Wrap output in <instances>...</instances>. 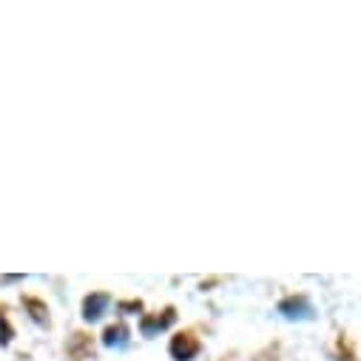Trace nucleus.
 Returning <instances> with one entry per match:
<instances>
[{"instance_id":"obj_1","label":"nucleus","mask_w":361,"mask_h":361,"mask_svg":"<svg viewBox=\"0 0 361 361\" xmlns=\"http://www.w3.org/2000/svg\"><path fill=\"white\" fill-rule=\"evenodd\" d=\"M197 353H200V344H197L191 336H176V338L171 341V355H173L176 361H191Z\"/></svg>"},{"instance_id":"obj_2","label":"nucleus","mask_w":361,"mask_h":361,"mask_svg":"<svg viewBox=\"0 0 361 361\" xmlns=\"http://www.w3.org/2000/svg\"><path fill=\"white\" fill-rule=\"evenodd\" d=\"M279 313L285 319H313V307L307 305V299H288L279 305Z\"/></svg>"},{"instance_id":"obj_3","label":"nucleus","mask_w":361,"mask_h":361,"mask_svg":"<svg viewBox=\"0 0 361 361\" xmlns=\"http://www.w3.org/2000/svg\"><path fill=\"white\" fill-rule=\"evenodd\" d=\"M109 302H111V299H109L106 293H92V296H88V299H85V305H82V310H85L82 316H85L88 322H94V319H100V316H103V310L109 307Z\"/></svg>"},{"instance_id":"obj_4","label":"nucleus","mask_w":361,"mask_h":361,"mask_svg":"<svg viewBox=\"0 0 361 361\" xmlns=\"http://www.w3.org/2000/svg\"><path fill=\"white\" fill-rule=\"evenodd\" d=\"M103 341H106V347H123L128 341V330L126 327H109Z\"/></svg>"},{"instance_id":"obj_5","label":"nucleus","mask_w":361,"mask_h":361,"mask_svg":"<svg viewBox=\"0 0 361 361\" xmlns=\"http://www.w3.org/2000/svg\"><path fill=\"white\" fill-rule=\"evenodd\" d=\"M171 322H173V313H165L162 319H145V322H142V333H145V336H154L157 330H165Z\"/></svg>"}]
</instances>
